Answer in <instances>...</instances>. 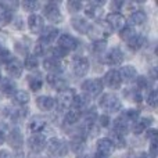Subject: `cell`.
Instances as JSON below:
<instances>
[{
	"instance_id": "obj_13",
	"label": "cell",
	"mask_w": 158,
	"mask_h": 158,
	"mask_svg": "<svg viewBox=\"0 0 158 158\" xmlns=\"http://www.w3.org/2000/svg\"><path fill=\"white\" fill-rule=\"evenodd\" d=\"M58 29L54 27H46L42 29V33H40V39L39 40L43 42L44 44H47L49 46L50 43H52L53 40H56V39L58 38Z\"/></svg>"
},
{
	"instance_id": "obj_44",
	"label": "cell",
	"mask_w": 158,
	"mask_h": 158,
	"mask_svg": "<svg viewBox=\"0 0 158 158\" xmlns=\"http://www.w3.org/2000/svg\"><path fill=\"white\" fill-rule=\"evenodd\" d=\"M82 3L78 2V0H71V2H68V4H67V7H68V10L71 11V13H77L82 8Z\"/></svg>"
},
{
	"instance_id": "obj_3",
	"label": "cell",
	"mask_w": 158,
	"mask_h": 158,
	"mask_svg": "<svg viewBox=\"0 0 158 158\" xmlns=\"http://www.w3.org/2000/svg\"><path fill=\"white\" fill-rule=\"evenodd\" d=\"M82 89L86 93V96H98L103 92V81L101 79H87L82 83Z\"/></svg>"
},
{
	"instance_id": "obj_1",
	"label": "cell",
	"mask_w": 158,
	"mask_h": 158,
	"mask_svg": "<svg viewBox=\"0 0 158 158\" xmlns=\"http://www.w3.org/2000/svg\"><path fill=\"white\" fill-rule=\"evenodd\" d=\"M110 33H111V28L107 25L106 21H97L94 24H90V28L87 31V35L94 42L106 40V38H108Z\"/></svg>"
},
{
	"instance_id": "obj_14",
	"label": "cell",
	"mask_w": 158,
	"mask_h": 158,
	"mask_svg": "<svg viewBox=\"0 0 158 158\" xmlns=\"http://www.w3.org/2000/svg\"><path fill=\"white\" fill-rule=\"evenodd\" d=\"M89 71V61L86 57H78L74 61V72L79 78L85 77Z\"/></svg>"
},
{
	"instance_id": "obj_34",
	"label": "cell",
	"mask_w": 158,
	"mask_h": 158,
	"mask_svg": "<svg viewBox=\"0 0 158 158\" xmlns=\"http://www.w3.org/2000/svg\"><path fill=\"white\" fill-rule=\"evenodd\" d=\"M128 128H129V123L126 122L123 118L119 117L114 121V129H112V132H117V133L123 135L126 131H128Z\"/></svg>"
},
{
	"instance_id": "obj_43",
	"label": "cell",
	"mask_w": 158,
	"mask_h": 158,
	"mask_svg": "<svg viewBox=\"0 0 158 158\" xmlns=\"http://www.w3.org/2000/svg\"><path fill=\"white\" fill-rule=\"evenodd\" d=\"M157 98H158V94H157V90H151L147 96V104L153 108L157 107Z\"/></svg>"
},
{
	"instance_id": "obj_9",
	"label": "cell",
	"mask_w": 158,
	"mask_h": 158,
	"mask_svg": "<svg viewBox=\"0 0 158 158\" xmlns=\"http://www.w3.org/2000/svg\"><path fill=\"white\" fill-rule=\"evenodd\" d=\"M123 60V54L119 49H111L104 54V63L108 64L111 67H115V65H119Z\"/></svg>"
},
{
	"instance_id": "obj_28",
	"label": "cell",
	"mask_w": 158,
	"mask_h": 158,
	"mask_svg": "<svg viewBox=\"0 0 158 158\" xmlns=\"http://www.w3.org/2000/svg\"><path fill=\"white\" fill-rule=\"evenodd\" d=\"M72 27L81 33H87L90 28V22H87L86 18H82V17H74L72 18Z\"/></svg>"
},
{
	"instance_id": "obj_33",
	"label": "cell",
	"mask_w": 158,
	"mask_h": 158,
	"mask_svg": "<svg viewBox=\"0 0 158 158\" xmlns=\"http://www.w3.org/2000/svg\"><path fill=\"white\" fill-rule=\"evenodd\" d=\"M111 143L114 147L117 148H123L126 147V140H125V136L121 133H117V132H112L111 133Z\"/></svg>"
},
{
	"instance_id": "obj_39",
	"label": "cell",
	"mask_w": 158,
	"mask_h": 158,
	"mask_svg": "<svg viewBox=\"0 0 158 158\" xmlns=\"http://www.w3.org/2000/svg\"><path fill=\"white\" fill-rule=\"evenodd\" d=\"M106 47H107L106 40H97V42L93 43L92 49H93V52H94L96 54H103V52L106 50Z\"/></svg>"
},
{
	"instance_id": "obj_20",
	"label": "cell",
	"mask_w": 158,
	"mask_h": 158,
	"mask_svg": "<svg viewBox=\"0 0 158 158\" xmlns=\"http://www.w3.org/2000/svg\"><path fill=\"white\" fill-rule=\"evenodd\" d=\"M43 67L47 72L50 74H54V75H58V72L63 71V65L60 64V61L54 60V58H44L43 61Z\"/></svg>"
},
{
	"instance_id": "obj_8",
	"label": "cell",
	"mask_w": 158,
	"mask_h": 158,
	"mask_svg": "<svg viewBox=\"0 0 158 158\" xmlns=\"http://www.w3.org/2000/svg\"><path fill=\"white\" fill-rule=\"evenodd\" d=\"M44 15L47 19H50L52 22H60L63 19V15L60 13V7L57 3H47L44 7Z\"/></svg>"
},
{
	"instance_id": "obj_29",
	"label": "cell",
	"mask_w": 158,
	"mask_h": 158,
	"mask_svg": "<svg viewBox=\"0 0 158 158\" xmlns=\"http://www.w3.org/2000/svg\"><path fill=\"white\" fill-rule=\"evenodd\" d=\"M146 44V38L143 35H140V33H136V35L133 36L132 39H129L128 40V46L131 50H140L143 46Z\"/></svg>"
},
{
	"instance_id": "obj_17",
	"label": "cell",
	"mask_w": 158,
	"mask_h": 158,
	"mask_svg": "<svg viewBox=\"0 0 158 158\" xmlns=\"http://www.w3.org/2000/svg\"><path fill=\"white\" fill-rule=\"evenodd\" d=\"M28 27L32 33H39L43 29V18L39 14H31L28 18Z\"/></svg>"
},
{
	"instance_id": "obj_4",
	"label": "cell",
	"mask_w": 158,
	"mask_h": 158,
	"mask_svg": "<svg viewBox=\"0 0 158 158\" xmlns=\"http://www.w3.org/2000/svg\"><path fill=\"white\" fill-rule=\"evenodd\" d=\"M106 22H107V25L111 28V31H121L126 27L125 17H123L121 13H118V11L110 13L106 18Z\"/></svg>"
},
{
	"instance_id": "obj_48",
	"label": "cell",
	"mask_w": 158,
	"mask_h": 158,
	"mask_svg": "<svg viewBox=\"0 0 158 158\" xmlns=\"http://www.w3.org/2000/svg\"><path fill=\"white\" fill-rule=\"evenodd\" d=\"M147 137L150 140H157L158 139V133L156 129H150V131H147Z\"/></svg>"
},
{
	"instance_id": "obj_51",
	"label": "cell",
	"mask_w": 158,
	"mask_h": 158,
	"mask_svg": "<svg viewBox=\"0 0 158 158\" xmlns=\"http://www.w3.org/2000/svg\"><path fill=\"white\" fill-rule=\"evenodd\" d=\"M94 158H110V156H106V154H100V153H96Z\"/></svg>"
},
{
	"instance_id": "obj_30",
	"label": "cell",
	"mask_w": 158,
	"mask_h": 158,
	"mask_svg": "<svg viewBox=\"0 0 158 158\" xmlns=\"http://www.w3.org/2000/svg\"><path fill=\"white\" fill-rule=\"evenodd\" d=\"M13 19V10L6 3H0V22L8 24Z\"/></svg>"
},
{
	"instance_id": "obj_36",
	"label": "cell",
	"mask_w": 158,
	"mask_h": 158,
	"mask_svg": "<svg viewBox=\"0 0 158 158\" xmlns=\"http://www.w3.org/2000/svg\"><path fill=\"white\" fill-rule=\"evenodd\" d=\"M25 65V68L29 69V71H35L39 65V61H38V57H35L33 54H29L27 58H25V63L22 64Z\"/></svg>"
},
{
	"instance_id": "obj_55",
	"label": "cell",
	"mask_w": 158,
	"mask_h": 158,
	"mask_svg": "<svg viewBox=\"0 0 158 158\" xmlns=\"http://www.w3.org/2000/svg\"><path fill=\"white\" fill-rule=\"evenodd\" d=\"M0 79H2V77H0Z\"/></svg>"
},
{
	"instance_id": "obj_16",
	"label": "cell",
	"mask_w": 158,
	"mask_h": 158,
	"mask_svg": "<svg viewBox=\"0 0 158 158\" xmlns=\"http://www.w3.org/2000/svg\"><path fill=\"white\" fill-rule=\"evenodd\" d=\"M6 69H7L8 75H10L11 78H19L22 74V69H24V65H22V63L19 60L13 58V60L6 65Z\"/></svg>"
},
{
	"instance_id": "obj_19",
	"label": "cell",
	"mask_w": 158,
	"mask_h": 158,
	"mask_svg": "<svg viewBox=\"0 0 158 158\" xmlns=\"http://www.w3.org/2000/svg\"><path fill=\"white\" fill-rule=\"evenodd\" d=\"M46 126H47V122H46L44 118L33 117L32 119H31V122H29V131L32 132L33 135L35 133H42V132L46 129Z\"/></svg>"
},
{
	"instance_id": "obj_42",
	"label": "cell",
	"mask_w": 158,
	"mask_h": 158,
	"mask_svg": "<svg viewBox=\"0 0 158 158\" xmlns=\"http://www.w3.org/2000/svg\"><path fill=\"white\" fill-rule=\"evenodd\" d=\"M22 7H24L27 11L32 13V11H36V10H38L39 3H38V2H33V0H27V2L22 3Z\"/></svg>"
},
{
	"instance_id": "obj_12",
	"label": "cell",
	"mask_w": 158,
	"mask_h": 158,
	"mask_svg": "<svg viewBox=\"0 0 158 158\" xmlns=\"http://www.w3.org/2000/svg\"><path fill=\"white\" fill-rule=\"evenodd\" d=\"M104 82L108 87L111 89H119L121 85H122V81H121L119 72L117 69H110L106 75H104Z\"/></svg>"
},
{
	"instance_id": "obj_21",
	"label": "cell",
	"mask_w": 158,
	"mask_h": 158,
	"mask_svg": "<svg viewBox=\"0 0 158 158\" xmlns=\"http://www.w3.org/2000/svg\"><path fill=\"white\" fill-rule=\"evenodd\" d=\"M146 19H147V15H146V13L143 10H136L133 11V13L131 14V17H129L128 22H129V27H136V25H142L146 22Z\"/></svg>"
},
{
	"instance_id": "obj_11",
	"label": "cell",
	"mask_w": 158,
	"mask_h": 158,
	"mask_svg": "<svg viewBox=\"0 0 158 158\" xmlns=\"http://www.w3.org/2000/svg\"><path fill=\"white\" fill-rule=\"evenodd\" d=\"M58 47L65 50V52L75 50L78 47V40L74 38V36L68 35V33H63V35L58 38Z\"/></svg>"
},
{
	"instance_id": "obj_50",
	"label": "cell",
	"mask_w": 158,
	"mask_h": 158,
	"mask_svg": "<svg viewBox=\"0 0 158 158\" xmlns=\"http://www.w3.org/2000/svg\"><path fill=\"white\" fill-rule=\"evenodd\" d=\"M6 140V133H4V129L0 128V144H3Z\"/></svg>"
},
{
	"instance_id": "obj_22",
	"label": "cell",
	"mask_w": 158,
	"mask_h": 158,
	"mask_svg": "<svg viewBox=\"0 0 158 158\" xmlns=\"http://www.w3.org/2000/svg\"><path fill=\"white\" fill-rule=\"evenodd\" d=\"M8 143H10L11 147L14 148H21L22 143H24V139H22V135L19 132V129H13V131L8 133V137H7Z\"/></svg>"
},
{
	"instance_id": "obj_10",
	"label": "cell",
	"mask_w": 158,
	"mask_h": 158,
	"mask_svg": "<svg viewBox=\"0 0 158 158\" xmlns=\"http://www.w3.org/2000/svg\"><path fill=\"white\" fill-rule=\"evenodd\" d=\"M75 97V90L71 89V87H67L63 92H60V96H58V104H60L61 108H69L72 106V101H74Z\"/></svg>"
},
{
	"instance_id": "obj_31",
	"label": "cell",
	"mask_w": 158,
	"mask_h": 158,
	"mask_svg": "<svg viewBox=\"0 0 158 158\" xmlns=\"http://www.w3.org/2000/svg\"><path fill=\"white\" fill-rule=\"evenodd\" d=\"M13 97H14V101H15L17 104H19V106H25V104H28L31 100L29 93L25 92V90H17L13 94Z\"/></svg>"
},
{
	"instance_id": "obj_35",
	"label": "cell",
	"mask_w": 158,
	"mask_h": 158,
	"mask_svg": "<svg viewBox=\"0 0 158 158\" xmlns=\"http://www.w3.org/2000/svg\"><path fill=\"white\" fill-rule=\"evenodd\" d=\"M121 118H123L128 123H132V122L135 123L139 119V111H137V110H126V111L121 115Z\"/></svg>"
},
{
	"instance_id": "obj_46",
	"label": "cell",
	"mask_w": 158,
	"mask_h": 158,
	"mask_svg": "<svg viewBox=\"0 0 158 158\" xmlns=\"http://www.w3.org/2000/svg\"><path fill=\"white\" fill-rule=\"evenodd\" d=\"M136 82H137V86H139V89H147V87L150 86V83H148V79L144 78V77L136 78Z\"/></svg>"
},
{
	"instance_id": "obj_18",
	"label": "cell",
	"mask_w": 158,
	"mask_h": 158,
	"mask_svg": "<svg viewBox=\"0 0 158 158\" xmlns=\"http://www.w3.org/2000/svg\"><path fill=\"white\" fill-rule=\"evenodd\" d=\"M151 123H153V118L151 117L140 118V119H137L133 125V133L135 135H142L144 131H148V128H150Z\"/></svg>"
},
{
	"instance_id": "obj_6",
	"label": "cell",
	"mask_w": 158,
	"mask_h": 158,
	"mask_svg": "<svg viewBox=\"0 0 158 158\" xmlns=\"http://www.w3.org/2000/svg\"><path fill=\"white\" fill-rule=\"evenodd\" d=\"M103 6L104 2H90L85 7V14L87 18L90 19H98V17L103 13Z\"/></svg>"
},
{
	"instance_id": "obj_15",
	"label": "cell",
	"mask_w": 158,
	"mask_h": 158,
	"mask_svg": "<svg viewBox=\"0 0 158 158\" xmlns=\"http://www.w3.org/2000/svg\"><path fill=\"white\" fill-rule=\"evenodd\" d=\"M118 72H119L121 81L126 82V83L136 81V78H137V71L133 65H125V67H122L121 71H118Z\"/></svg>"
},
{
	"instance_id": "obj_47",
	"label": "cell",
	"mask_w": 158,
	"mask_h": 158,
	"mask_svg": "<svg viewBox=\"0 0 158 158\" xmlns=\"http://www.w3.org/2000/svg\"><path fill=\"white\" fill-rule=\"evenodd\" d=\"M110 118L108 115H101V117H98V123H100V126H103V128H107V126L110 125Z\"/></svg>"
},
{
	"instance_id": "obj_54",
	"label": "cell",
	"mask_w": 158,
	"mask_h": 158,
	"mask_svg": "<svg viewBox=\"0 0 158 158\" xmlns=\"http://www.w3.org/2000/svg\"><path fill=\"white\" fill-rule=\"evenodd\" d=\"M2 50H3V49H2V46H0V52H2Z\"/></svg>"
},
{
	"instance_id": "obj_41",
	"label": "cell",
	"mask_w": 158,
	"mask_h": 158,
	"mask_svg": "<svg viewBox=\"0 0 158 158\" xmlns=\"http://www.w3.org/2000/svg\"><path fill=\"white\" fill-rule=\"evenodd\" d=\"M13 58H14L13 54H11L8 50H2V52H0V64H4V65H7V64L10 63Z\"/></svg>"
},
{
	"instance_id": "obj_24",
	"label": "cell",
	"mask_w": 158,
	"mask_h": 158,
	"mask_svg": "<svg viewBox=\"0 0 158 158\" xmlns=\"http://www.w3.org/2000/svg\"><path fill=\"white\" fill-rule=\"evenodd\" d=\"M47 83L50 86H53L54 89H57L58 92H63L64 89H67V83L61 77L58 75H54V74H49L47 75Z\"/></svg>"
},
{
	"instance_id": "obj_38",
	"label": "cell",
	"mask_w": 158,
	"mask_h": 158,
	"mask_svg": "<svg viewBox=\"0 0 158 158\" xmlns=\"http://www.w3.org/2000/svg\"><path fill=\"white\" fill-rule=\"evenodd\" d=\"M42 85H43V82H42L40 78H36V77H31L29 78V87L33 90V92L40 90L42 89Z\"/></svg>"
},
{
	"instance_id": "obj_40",
	"label": "cell",
	"mask_w": 158,
	"mask_h": 158,
	"mask_svg": "<svg viewBox=\"0 0 158 158\" xmlns=\"http://www.w3.org/2000/svg\"><path fill=\"white\" fill-rule=\"evenodd\" d=\"M47 44H44L43 42H40L39 40L38 43H36V46H35V57H38V56H44L46 54V52H47Z\"/></svg>"
},
{
	"instance_id": "obj_7",
	"label": "cell",
	"mask_w": 158,
	"mask_h": 158,
	"mask_svg": "<svg viewBox=\"0 0 158 158\" xmlns=\"http://www.w3.org/2000/svg\"><path fill=\"white\" fill-rule=\"evenodd\" d=\"M28 146L33 153H40L44 147H46V137L42 133H35L29 137L28 140Z\"/></svg>"
},
{
	"instance_id": "obj_23",
	"label": "cell",
	"mask_w": 158,
	"mask_h": 158,
	"mask_svg": "<svg viewBox=\"0 0 158 158\" xmlns=\"http://www.w3.org/2000/svg\"><path fill=\"white\" fill-rule=\"evenodd\" d=\"M89 103H90L89 96H86V94H75L74 101H72V107H74V110L82 112L83 110H86V107L89 106Z\"/></svg>"
},
{
	"instance_id": "obj_32",
	"label": "cell",
	"mask_w": 158,
	"mask_h": 158,
	"mask_svg": "<svg viewBox=\"0 0 158 158\" xmlns=\"http://www.w3.org/2000/svg\"><path fill=\"white\" fill-rule=\"evenodd\" d=\"M79 118H81V111H77V110H71V111H68L65 114V117H64V123L65 125H75V123L79 121Z\"/></svg>"
},
{
	"instance_id": "obj_27",
	"label": "cell",
	"mask_w": 158,
	"mask_h": 158,
	"mask_svg": "<svg viewBox=\"0 0 158 158\" xmlns=\"http://www.w3.org/2000/svg\"><path fill=\"white\" fill-rule=\"evenodd\" d=\"M36 103H38L39 108L43 110V111H50L56 106V100L50 96H40V97L36 98Z\"/></svg>"
},
{
	"instance_id": "obj_37",
	"label": "cell",
	"mask_w": 158,
	"mask_h": 158,
	"mask_svg": "<svg viewBox=\"0 0 158 158\" xmlns=\"http://www.w3.org/2000/svg\"><path fill=\"white\" fill-rule=\"evenodd\" d=\"M119 32H121V33H119V35H121V38H122V39H125L126 42H128L129 39H132V38H133V36L137 33L136 31H135L132 27H125V28H123V29H121Z\"/></svg>"
},
{
	"instance_id": "obj_52",
	"label": "cell",
	"mask_w": 158,
	"mask_h": 158,
	"mask_svg": "<svg viewBox=\"0 0 158 158\" xmlns=\"http://www.w3.org/2000/svg\"><path fill=\"white\" fill-rule=\"evenodd\" d=\"M137 158H154V157H151L150 154H147V153H142Z\"/></svg>"
},
{
	"instance_id": "obj_2",
	"label": "cell",
	"mask_w": 158,
	"mask_h": 158,
	"mask_svg": "<svg viewBox=\"0 0 158 158\" xmlns=\"http://www.w3.org/2000/svg\"><path fill=\"white\" fill-rule=\"evenodd\" d=\"M98 104H100V107H103V108L107 110L108 112H118L121 110V107H122L121 100L117 96L111 94V93H106V94L101 96Z\"/></svg>"
},
{
	"instance_id": "obj_25",
	"label": "cell",
	"mask_w": 158,
	"mask_h": 158,
	"mask_svg": "<svg viewBox=\"0 0 158 158\" xmlns=\"http://www.w3.org/2000/svg\"><path fill=\"white\" fill-rule=\"evenodd\" d=\"M0 89H2V93L6 96H13L14 93L17 92V86L15 82L13 81L11 78H4L0 83Z\"/></svg>"
},
{
	"instance_id": "obj_45",
	"label": "cell",
	"mask_w": 158,
	"mask_h": 158,
	"mask_svg": "<svg viewBox=\"0 0 158 158\" xmlns=\"http://www.w3.org/2000/svg\"><path fill=\"white\" fill-rule=\"evenodd\" d=\"M52 54H53V57L52 58H54V60H60V58H63V57H65L67 56V52L65 50H63V49H60V47H54V49L52 50Z\"/></svg>"
},
{
	"instance_id": "obj_5",
	"label": "cell",
	"mask_w": 158,
	"mask_h": 158,
	"mask_svg": "<svg viewBox=\"0 0 158 158\" xmlns=\"http://www.w3.org/2000/svg\"><path fill=\"white\" fill-rule=\"evenodd\" d=\"M46 146L52 154H57V156H63L67 151V144L58 137H52V139L46 140Z\"/></svg>"
},
{
	"instance_id": "obj_53",
	"label": "cell",
	"mask_w": 158,
	"mask_h": 158,
	"mask_svg": "<svg viewBox=\"0 0 158 158\" xmlns=\"http://www.w3.org/2000/svg\"><path fill=\"white\" fill-rule=\"evenodd\" d=\"M78 158H90L89 156H85V154H82V156H78Z\"/></svg>"
},
{
	"instance_id": "obj_49",
	"label": "cell",
	"mask_w": 158,
	"mask_h": 158,
	"mask_svg": "<svg viewBox=\"0 0 158 158\" xmlns=\"http://www.w3.org/2000/svg\"><path fill=\"white\" fill-rule=\"evenodd\" d=\"M0 158H13V156L7 150H0Z\"/></svg>"
},
{
	"instance_id": "obj_26",
	"label": "cell",
	"mask_w": 158,
	"mask_h": 158,
	"mask_svg": "<svg viewBox=\"0 0 158 158\" xmlns=\"http://www.w3.org/2000/svg\"><path fill=\"white\" fill-rule=\"evenodd\" d=\"M114 150V146H112L111 140L108 137H104V139H98L97 142V153L100 154H106V156H110Z\"/></svg>"
}]
</instances>
